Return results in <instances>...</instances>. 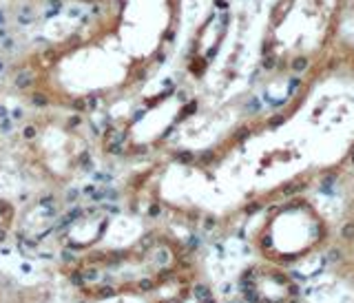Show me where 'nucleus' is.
<instances>
[{
    "mask_svg": "<svg viewBox=\"0 0 354 303\" xmlns=\"http://www.w3.org/2000/svg\"><path fill=\"white\" fill-rule=\"evenodd\" d=\"M346 0H279L263 36V62L274 71H304L335 40Z\"/></svg>",
    "mask_w": 354,
    "mask_h": 303,
    "instance_id": "obj_1",
    "label": "nucleus"
},
{
    "mask_svg": "<svg viewBox=\"0 0 354 303\" xmlns=\"http://www.w3.org/2000/svg\"><path fill=\"white\" fill-rule=\"evenodd\" d=\"M288 293H290L292 297H297L299 295V286L297 284H288Z\"/></svg>",
    "mask_w": 354,
    "mask_h": 303,
    "instance_id": "obj_5",
    "label": "nucleus"
},
{
    "mask_svg": "<svg viewBox=\"0 0 354 303\" xmlns=\"http://www.w3.org/2000/svg\"><path fill=\"white\" fill-rule=\"evenodd\" d=\"M173 264V252L158 239H144L131 250L104 252L80 264L77 284L88 295H118L127 290L147 293L164 286Z\"/></svg>",
    "mask_w": 354,
    "mask_h": 303,
    "instance_id": "obj_2",
    "label": "nucleus"
},
{
    "mask_svg": "<svg viewBox=\"0 0 354 303\" xmlns=\"http://www.w3.org/2000/svg\"><path fill=\"white\" fill-rule=\"evenodd\" d=\"M164 303H215V301L210 297V290L206 286L195 284L191 293H180L173 299H164Z\"/></svg>",
    "mask_w": 354,
    "mask_h": 303,
    "instance_id": "obj_3",
    "label": "nucleus"
},
{
    "mask_svg": "<svg viewBox=\"0 0 354 303\" xmlns=\"http://www.w3.org/2000/svg\"><path fill=\"white\" fill-rule=\"evenodd\" d=\"M354 11V0H346V11Z\"/></svg>",
    "mask_w": 354,
    "mask_h": 303,
    "instance_id": "obj_6",
    "label": "nucleus"
},
{
    "mask_svg": "<svg viewBox=\"0 0 354 303\" xmlns=\"http://www.w3.org/2000/svg\"><path fill=\"white\" fill-rule=\"evenodd\" d=\"M9 221H11V215H9V206H7V204H3V201H0V239L5 237V232H7Z\"/></svg>",
    "mask_w": 354,
    "mask_h": 303,
    "instance_id": "obj_4",
    "label": "nucleus"
}]
</instances>
